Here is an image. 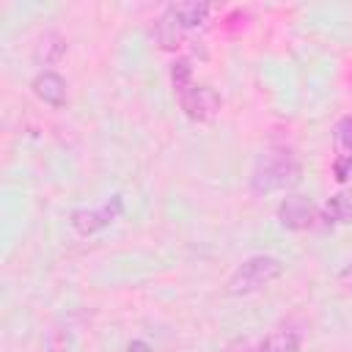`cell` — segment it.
Wrapping results in <instances>:
<instances>
[{
	"label": "cell",
	"mask_w": 352,
	"mask_h": 352,
	"mask_svg": "<svg viewBox=\"0 0 352 352\" xmlns=\"http://www.w3.org/2000/svg\"><path fill=\"white\" fill-rule=\"evenodd\" d=\"M300 162L289 157L286 151H270L258 160L253 170V190L256 192H272V190H289L300 182Z\"/></svg>",
	"instance_id": "1"
},
{
	"label": "cell",
	"mask_w": 352,
	"mask_h": 352,
	"mask_svg": "<svg viewBox=\"0 0 352 352\" xmlns=\"http://www.w3.org/2000/svg\"><path fill=\"white\" fill-rule=\"evenodd\" d=\"M280 272H283V264L278 258H272V256H250L228 278L226 292L228 294H253V292L264 289L267 283H272L275 278H280Z\"/></svg>",
	"instance_id": "2"
},
{
	"label": "cell",
	"mask_w": 352,
	"mask_h": 352,
	"mask_svg": "<svg viewBox=\"0 0 352 352\" xmlns=\"http://www.w3.org/2000/svg\"><path fill=\"white\" fill-rule=\"evenodd\" d=\"M179 102L192 121H212L220 113V94L206 82H192L184 94H179Z\"/></svg>",
	"instance_id": "3"
},
{
	"label": "cell",
	"mask_w": 352,
	"mask_h": 352,
	"mask_svg": "<svg viewBox=\"0 0 352 352\" xmlns=\"http://www.w3.org/2000/svg\"><path fill=\"white\" fill-rule=\"evenodd\" d=\"M121 212H124V201H121V195L116 192V195H110V201H104V206H99V209H77V212H72V228H74L77 234H82V236H91V234L102 231L104 226H110Z\"/></svg>",
	"instance_id": "4"
},
{
	"label": "cell",
	"mask_w": 352,
	"mask_h": 352,
	"mask_svg": "<svg viewBox=\"0 0 352 352\" xmlns=\"http://www.w3.org/2000/svg\"><path fill=\"white\" fill-rule=\"evenodd\" d=\"M316 204L308 198V195H286L280 204H278V220L283 228L289 231H305L316 223Z\"/></svg>",
	"instance_id": "5"
},
{
	"label": "cell",
	"mask_w": 352,
	"mask_h": 352,
	"mask_svg": "<svg viewBox=\"0 0 352 352\" xmlns=\"http://www.w3.org/2000/svg\"><path fill=\"white\" fill-rule=\"evenodd\" d=\"M30 88L50 107H63L66 104V80L58 72H50V69L47 72H38L33 77V85Z\"/></svg>",
	"instance_id": "6"
},
{
	"label": "cell",
	"mask_w": 352,
	"mask_h": 352,
	"mask_svg": "<svg viewBox=\"0 0 352 352\" xmlns=\"http://www.w3.org/2000/svg\"><path fill=\"white\" fill-rule=\"evenodd\" d=\"M154 38H157L160 50H168V52H173V50L182 47V41H184V25L176 19V14L170 8L154 22Z\"/></svg>",
	"instance_id": "7"
},
{
	"label": "cell",
	"mask_w": 352,
	"mask_h": 352,
	"mask_svg": "<svg viewBox=\"0 0 352 352\" xmlns=\"http://www.w3.org/2000/svg\"><path fill=\"white\" fill-rule=\"evenodd\" d=\"M322 220H324V226L352 223V190H341V192L330 195V201L322 209Z\"/></svg>",
	"instance_id": "8"
},
{
	"label": "cell",
	"mask_w": 352,
	"mask_h": 352,
	"mask_svg": "<svg viewBox=\"0 0 352 352\" xmlns=\"http://www.w3.org/2000/svg\"><path fill=\"white\" fill-rule=\"evenodd\" d=\"M168 8L176 14V19L184 25V30L204 25L209 16V3H204V0H182V3H173Z\"/></svg>",
	"instance_id": "9"
},
{
	"label": "cell",
	"mask_w": 352,
	"mask_h": 352,
	"mask_svg": "<svg viewBox=\"0 0 352 352\" xmlns=\"http://www.w3.org/2000/svg\"><path fill=\"white\" fill-rule=\"evenodd\" d=\"M63 52H66V41H63V36H60V33H55V30H47V33L38 38V44H36L33 58H36L38 63L50 66V63H55Z\"/></svg>",
	"instance_id": "10"
},
{
	"label": "cell",
	"mask_w": 352,
	"mask_h": 352,
	"mask_svg": "<svg viewBox=\"0 0 352 352\" xmlns=\"http://www.w3.org/2000/svg\"><path fill=\"white\" fill-rule=\"evenodd\" d=\"M256 352H300V338L292 330H278L272 336H267Z\"/></svg>",
	"instance_id": "11"
},
{
	"label": "cell",
	"mask_w": 352,
	"mask_h": 352,
	"mask_svg": "<svg viewBox=\"0 0 352 352\" xmlns=\"http://www.w3.org/2000/svg\"><path fill=\"white\" fill-rule=\"evenodd\" d=\"M170 82H173L176 94H184L192 85V66H190L187 58H176L170 63Z\"/></svg>",
	"instance_id": "12"
},
{
	"label": "cell",
	"mask_w": 352,
	"mask_h": 352,
	"mask_svg": "<svg viewBox=\"0 0 352 352\" xmlns=\"http://www.w3.org/2000/svg\"><path fill=\"white\" fill-rule=\"evenodd\" d=\"M336 143L341 151H346L352 157V116H346L336 124Z\"/></svg>",
	"instance_id": "13"
},
{
	"label": "cell",
	"mask_w": 352,
	"mask_h": 352,
	"mask_svg": "<svg viewBox=\"0 0 352 352\" xmlns=\"http://www.w3.org/2000/svg\"><path fill=\"white\" fill-rule=\"evenodd\" d=\"M333 176H336V182L352 179V157H349V154H344V157H338V160L333 162Z\"/></svg>",
	"instance_id": "14"
},
{
	"label": "cell",
	"mask_w": 352,
	"mask_h": 352,
	"mask_svg": "<svg viewBox=\"0 0 352 352\" xmlns=\"http://www.w3.org/2000/svg\"><path fill=\"white\" fill-rule=\"evenodd\" d=\"M124 352H154V346L151 344H146V341H140V338H135V341H129L126 344V349Z\"/></svg>",
	"instance_id": "15"
},
{
	"label": "cell",
	"mask_w": 352,
	"mask_h": 352,
	"mask_svg": "<svg viewBox=\"0 0 352 352\" xmlns=\"http://www.w3.org/2000/svg\"><path fill=\"white\" fill-rule=\"evenodd\" d=\"M338 283H341L344 289H352V261L338 272Z\"/></svg>",
	"instance_id": "16"
},
{
	"label": "cell",
	"mask_w": 352,
	"mask_h": 352,
	"mask_svg": "<svg viewBox=\"0 0 352 352\" xmlns=\"http://www.w3.org/2000/svg\"><path fill=\"white\" fill-rule=\"evenodd\" d=\"M44 352H69V346L58 338V336H52L50 341H47V346H44Z\"/></svg>",
	"instance_id": "17"
}]
</instances>
